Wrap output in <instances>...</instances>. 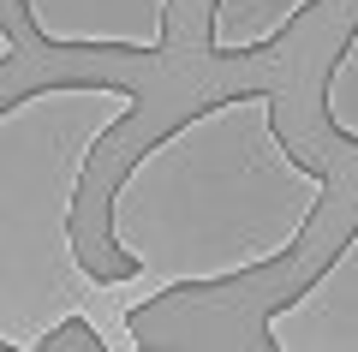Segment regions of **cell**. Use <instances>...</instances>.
Returning <instances> with one entry per match:
<instances>
[{
    "label": "cell",
    "mask_w": 358,
    "mask_h": 352,
    "mask_svg": "<svg viewBox=\"0 0 358 352\" xmlns=\"http://www.w3.org/2000/svg\"><path fill=\"white\" fill-rule=\"evenodd\" d=\"M30 36L66 54H138L155 60L173 36V0H18Z\"/></svg>",
    "instance_id": "3957f363"
},
{
    "label": "cell",
    "mask_w": 358,
    "mask_h": 352,
    "mask_svg": "<svg viewBox=\"0 0 358 352\" xmlns=\"http://www.w3.org/2000/svg\"><path fill=\"white\" fill-rule=\"evenodd\" d=\"M322 0H209L203 18V54L209 60H251L268 54L305 13H317Z\"/></svg>",
    "instance_id": "5b68a950"
},
{
    "label": "cell",
    "mask_w": 358,
    "mask_h": 352,
    "mask_svg": "<svg viewBox=\"0 0 358 352\" xmlns=\"http://www.w3.org/2000/svg\"><path fill=\"white\" fill-rule=\"evenodd\" d=\"M138 108V90L108 78H54L0 101V352H42L48 328L78 311L66 269L96 281L78 251V197Z\"/></svg>",
    "instance_id": "7a4b0ae2"
},
{
    "label": "cell",
    "mask_w": 358,
    "mask_h": 352,
    "mask_svg": "<svg viewBox=\"0 0 358 352\" xmlns=\"http://www.w3.org/2000/svg\"><path fill=\"white\" fill-rule=\"evenodd\" d=\"M317 101H322V126L358 150V18H352V30H346V42L334 48L329 72H322Z\"/></svg>",
    "instance_id": "8992f818"
},
{
    "label": "cell",
    "mask_w": 358,
    "mask_h": 352,
    "mask_svg": "<svg viewBox=\"0 0 358 352\" xmlns=\"http://www.w3.org/2000/svg\"><path fill=\"white\" fill-rule=\"evenodd\" d=\"M268 352H358V221L334 257L263 311Z\"/></svg>",
    "instance_id": "277c9868"
},
{
    "label": "cell",
    "mask_w": 358,
    "mask_h": 352,
    "mask_svg": "<svg viewBox=\"0 0 358 352\" xmlns=\"http://www.w3.org/2000/svg\"><path fill=\"white\" fill-rule=\"evenodd\" d=\"M42 352H108V335H102L96 323H90L84 311H72L66 323H54V328H48Z\"/></svg>",
    "instance_id": "52a82bcc"
},
{
    "label": "cell",
    "mask_w": 358,
    "mask_h": 352,
    "mask_svg": "<svg viewBox=\"0 0 358 352\" xmlns=\"http://www.w3.org/2000/svg\"><path fill=\"white\" fill-rule=\"evenodd\" d=\"M329 191V167L287 138L275 90L197 101L120 167L102 203L120 275L143 281L131 316L293 263Z\"/></svg>",
    "instance_id": "6da1fadb"
}]
</instances>
